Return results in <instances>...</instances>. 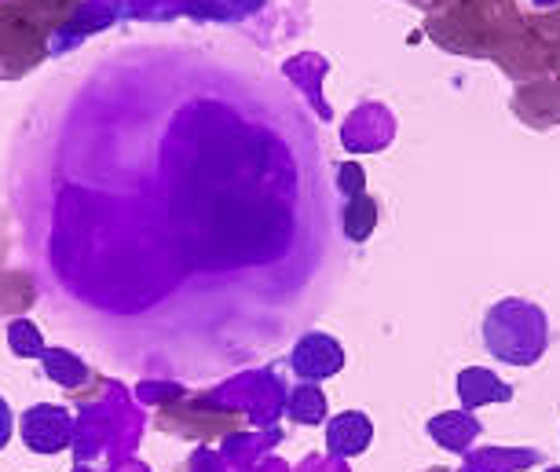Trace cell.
I'll list each match as a JSON object with an SVG mask.
<instances>
[{"mask_svg": "<svg viewBox=\"0 0 560 472\" xmlns=\"http://www.w3.org/2000/svg\"><path fill=\"white\" fill-rule=\"evenodd\" d=\"M326 70H330V62L319 59V56H312V73H304V67H301V56L287 62V73H290L293 81H301L304 92H308L312 103H315V110H319L323 118H330V107H326V103L319 99V92H315V88H319V78H323Z\"/></svg>", "mask_w": 560, "mask_h": 472, "instance_id": "7c38bea8", "label": "cell"}, {"mask_svg": "<svg viewBox=\"0 0 560 472\" xmlns=\"http://www.w3.org/2000/svg\"><path fill=\"white\" fill-rule=\"evenodd\" d=\"M12 433H15V414H12V406H8L4 396H0V450L8 447Z\"/></svg>", "mask_w": 560, "mask_h": 472, "instance_id": "9a60e30c", "label": "cell"}, {"mask_svg": "<svg viewBox=\"0 0 560 472\" xmlns=\"http://www.w3.org/2000/svg\"><path fill=\"white\" fill-rule=\"evenodd\" d=\"M287 363L301 381H326V377L345 370V349H341V341L330 338V333L312 330L293 344Z\"/></svg>", "mask_w": 560, "mask_h": 472, "instance_id": "3957f363", "label": "cell"}, {"mask_svg": "<svg viewBox=\"0 0 560 472\" xmlns=\"http://www.w3.org/2000/svg\"><path fill=\"white\" fill-rule=\"evenodd\" d=\"M429 436L436 439L440 447L454 450V455H465L472 447V439L480 436V422L469 411H447L429 417Z\"/></svg>", "mask_w": 560, "mask_h": 472, "instance_id": "8992f818", "label": "cell"}, {"mask_svg": "<svg viewBox=\"0 0 560 472\" xmlns=\"http://www.w3.org/2000/svg\"><path fill=\"white\" fill-rule=\"evenodd\" d=\"M458 400L465 411H477V406L488 403H510L513 400V388L502 381L499 374L483 370V366H469V370L458 374Z\"/></svg>", "mask_w": 560, "mask_h": 472, "instance_id": "5b68a950", "label": "cell"}, {"mask_svg": "<svg viewBox=\"0 0 560 472\" xmlns=\"http://www.w3.org/2000/svg\"><path fill=\"white\" fill-rule=\"evenodd\" d=\"M374 439V425L363 411H345L326 422V450L334 458H355L363 455Z\"/></svg>", "mask_w": 560, "mask_h": 472, "instance_id": "277c9868", "label": "cell"}, {"mask_svg": "<svg viewBox=\"0 0 560 472\" xmlns=\"http://www.w3.org/2000/svg\"><path fill=\"white\" fill-rule=\"evenodd\" d=\"M40 366H45V374L62 388H81L92 377L89 363H84L81 355H73L70 349H45Z\"/></svg>", "mask_w": 560, "mask_h": 472, "instance_id": "9c48e42d", "label": "cell"}, {"mask_svg": "<svg viewBox=\"0 0 560 472\" xmlns=\"http://www.w3.org/2000/svg\"><path fill=\"white\" fill-rule=\"evenodd\" d=\"M220 4H228V15L235 19H246V15H257L268 0H220Z\"/></svg>", "mask_w": 560, "mask_h": 472, "instance_id": "5bb4252c", "label": "cell"}, {"mask_svg": "<svg viewBox=\"0 0 560 472\" xmlns=\"http://www.w3.org/2000/svg\"><path fill=\"white\" fill-rule=\"evenodd\" d=\"M532 465V461H538L535 450H488V455H477L465 465V472H510L513 465Z\"/></svg>", "mask_w": 560, "mask_h": 472, "instance_id": "8fae6325", "label": "cell"}, {"mask_svg": "<svg viewBox=\"0 0 560 472\" xmlns=\"http://www.w3.org/2000/svg\"><path fill=\"white\" fill-rule=\"evenodd\" d=\"M532 4H535V8H557L560 0H532Z\"/></svg>", "mask_w": 560, "mask_h": 472, "instance_id": "2e32d148", "label": "cell"}, {"mask_svg": "<svg viewBox=\"0 0 560 472\" xmlns=\"http://www.w3.org/2000/svg\"><path fill=\"white\" fill-rule=\"evenodd\" d=\"M19 433L34 455H59L73 444V414L59 403H34L23 411Z\"/></svg>", "mask_w": 560, "mask_h": 472, "instance_id": "7a4b0ae2", "label": "cell"}, {"mask_svg": "<svg viewBox=\"0 0 560 472\" xmlns=\"http://www.w3.org/2000/svg\"><path fill=\"white\" fill-rule=\"evenodd\" d=\"M546 472H560V469H546Z\"/></svg>", "mask_w": 560, "mask_h": 472, "instance_id": "e0dca14e", "label": "cell"}, {"mask_svg": "<svg viewBox=\"0 0 560 472\" xmlns=\"http://www.w3.org/2000/svg\"><path fill=\"white\" fill-rule=\"evenodd\" d=\"M326 392L319 385H312V381H304V385H293L290 388V396H287V417L293 425H304V428H312V425H323L326 422Z\"/></svg>", "mask_w": 560, "mask_h": 472, "instance_id": "ba28073f", "label": "cell"}, {"mask_svg": "<svg viewBox=\"0 0 560 472\" xmlns=\"http://www.w3.org/2000/svg\"><path fill=\"white\" fill-rule=\"evenodd\" d=\"M8 349L15 359H40L45 355V338L34 319H12L8 322Z\"/></svg>", "mask_w": 560, "mask_h": 472, "instance_id": "30bf717a", "label": "cell"}, {"mask_svg": "<svg viewBox=\"0 0 560 472\" xmlns=\"http://www.w3.org/2000/svg\"><path fill=\"white\" fill-rule=\"evenodd\" d=\"M483 344L505 366H535L546 355L549 319L535 300L505 297L483 315Z\"/></svg>", "mask_w": 560, "mask_h": 472, "instance_id": "6da1fadb", "label": "cell"}, {"mask_svg": "<svg viewBox=\"0 0 560 472\" xmlns=\"http://www.w3.org/2000/svg\"><path fill=\"white\" fill-rule=\"evenodd\" d=\"M377 220H382V205L377 198H370L366 191L355 194V198H345V209H341V227H345V238L355 246H363L370 235H374Z\"/></svg>", "mask_w": 560, "mask_h": 472, "instance_id": "52a82bcc", "label": "cell"}, {"mask_svg": "<svg viewBox=\"0 0 560 472\" xmlns=\"http://www.w3.org/2000/svg\"><path fill=\"white\" fill-rule=\"evenodd\" d=\"M337 187H341L345 198H355L366 191V173L359 162H341L337 165Z\"/></svg>", "mask_w": 560, "mask_h": 472, "instance_id": "4fadbf2b", "label": "cell"}]
</instances>
